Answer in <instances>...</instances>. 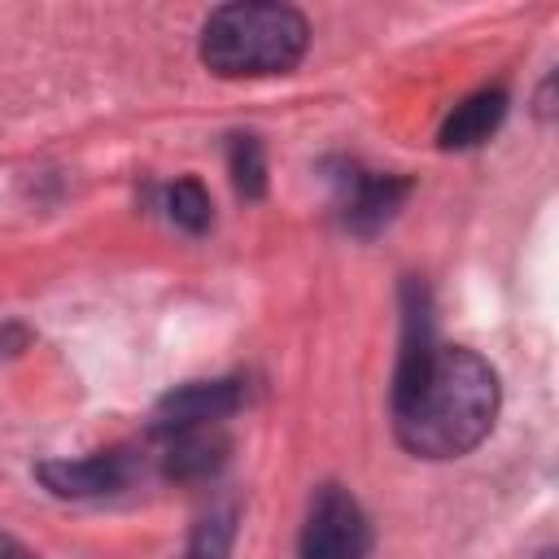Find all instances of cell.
<instances>
[{
    "label": "cell",
    "mask_w": 559,
    "mask_h": 559,
    "mask_svg": "<svg viewBox=\"0 0 559 559\" xmlns=\"http://www.w3.org/2000/svg\"><path fill=\"white\" fill-rule=\"evenodd\" d=\"M406 192H411V179H402V175H376V170H358V166H345L336 175V210H341L345 227L358 236H376L402 210Z\"/></svg>",
    "instance_id": "obj_5"
},
{
    "label": "cell",
    "mask_w": 559,
    "mask_h": 559,
    "mask_svg": "<svg viewBox=\"0 0 559 559\" xmlns=\"http://www.w3.org/2000/svg\"><path fill=\"white\" fill-rule=\"evenodd\" d=\"M48 493L57 498H105L131 485L135 454L131 450H96L87 459H48L35 467Z\"/></svg>",
    "instance_id": "obj_6"
},
{
    "label": "cell",
    "mask_w": 559,
    "mask_h": 559,
    "mask_svg": "<svg viewBox=\"0 0 559 559\" xmlns=\"http://www.w3.org/2000/svg\"><path fill=\"white\" fill-rule=\"evenodd\" d=\"M310 44V22L293 4L236 0L205 17L201 61L218 79H266L288 74Z\"/></svg>",
    "instance_id": "obj_2"
},
{
    "label": "cell",
    "mask_w": 559,
    "mask_h": 559,
    "mask_svg": "<svg viewBox=\"0 0 559 559\" xmlns=\"http://www.w3.org/2000/svg\"><path fill=\"white\" fill-rule=\"evenodd\" d=\"M166 218L179 227V231H188V236H201L205 227H210V218H214V210H210V192L201 188V179H175L170 188H166Z\"/></svg>",
    "instance_id": "obj_9"
},
{
    "label": "cell",
    "mask_w": 559,
    "mask_h": 559,
    "mask_svg": "<svg viewBox=\"0 0 559 559\" xmlns=\"http://www.w3.org/2000/svg\"><path fill=\"white\" fill-rule=\"evenodd\" d=\"M0 559H35V555H31L22 542H13V537L0 533Z\"/></svg>",
    "instance_id": "obj_12"
},
{
    "label": "cell",
    "mask_w": 559,
    "mask_h": 559,
    "mask_svg": "<svg viewBox=\"0 0 559 559\" xmlns=\"http://www.w3.org/2000/svg\"><path fill=\"white\" fill-rule=\"evenodd\" d=\"M507 118V92L502 87H480L467 100H459L450 109V118L441 122V148H476L485 144Z\"/></svg>",
    "instance_id": "obj_8"
},
{
    "label": "cell",
    "mask_w": 559,
    "mask_h": 559,
    "mask_svg": "<svg viewBox=\"0 0 559 559\" xmlns=\"http://www.w3.org/2000/svg\"><path fill=\"white\" fill-rule=\"evenodd\" d=\"M245 406V380L227 376V380H192L170 389L157 406H153V437H170V432H188V428H214L227 415H236Z\"/></svg>",
    "instance_id": "obj_4"
},
{
    "label": "cell",
    "mask_w": 559,
    "mask_h": 559,
    "mask_svg": "<svg viewBox=\"0 0 559 559\" xmlns=\"http://www.w3.org/2000/svg\"><path fill=\"white\" fill-rule=\"evenodd\" d=\"M371 528L362 507L341 485H319L297 537V559H362Z\"/></svg>",
    "instance_id": "obj_3"
},
{
    "label": "cell",
    "mask_w": 559,
    "mask_h": 559,
    "mask_svg": "<svg viewBox=\"0 0 559 559\" xmlns=\"http://www.w3.org/2000/svg\"><path fill=\"white\" fill-rule=\"evenodd\" d=\"M393 432L419 459H459L476 450L498 419V376L463 345H432V354L393 376Z\"/></svg>",
    "instance_id": "obj_1"
},
{
    "label": "cell",
    "mask_w": 559,
    "mask_h": 559,
    "mask_svg": "<svg viewBox=\"0 0 559 559\" xmlns=\"http://www.w3.org/2000/svg\"><path fill=\"white\" fill-rule=\"evenodd\" d=\"M542 559H555V555H550V550H546V555H542Z\"/></svg>",
    "instance_id": "obj_13"
},
{
    "label": "cell",
    "mask_w": 559,
    "mask_h": 559,
    "mask_svg": "<svg viewBox=\"0 0 559 559\" xmlns=\"http://www.w3.org/2000/svg\"><path fill=\"white\" fill-rule=\"evenodd\" d=\"M236 537V507H214L188 537L183 559H227Z\"/></svg>",
    "instance_id": "obj_10"
},
{
    "label": "cell",
    "mask_w": 559,
    "mask_h": 559,
    "mask_svg": "<svg viewBox=\"0 0 559 559\" xmlns=\"http://www.w3.org/2000/svg\"><path fill=\"white\" fill-rule=\"evenodd\" d=\"M162 441V472L170 480H210L223 463H227V432L223 424L214 428H188V432H170V437H157Z\"/></svg>",
    "instance_id": "obj_7"
},
{
    "label": "cell",
    "mask_w": 559,
    "mask_h": 559,
    "mask_svg": "<svg viewBox=\"0 0 559 559\" xmlns=\"http://www.w3.org/2000/svg\"><path fill=\"white\" fill-rule=\"evenodd\" d=\"M227 162H231V183H236V192L249 197V201H258V197L266 192V157H262V144H258L253 135H236Z\"/></svg>",
    "instance_id": "obj_11"
}]
</instances>
